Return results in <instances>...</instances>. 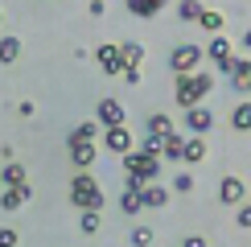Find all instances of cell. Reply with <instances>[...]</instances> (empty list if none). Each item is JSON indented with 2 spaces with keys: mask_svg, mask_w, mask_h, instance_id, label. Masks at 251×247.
Returning <instances> with one entry per match:
<instances>
[{
  "mask_svg": "<svg viewBox=\"0 0 251 247\" xmlns=\"http://www.w3.org/2000/svg\"><path fill=\"white\" fill-rule=\"evenodd\" d=\"M214 91V74H206V70H194V74H177L173 82V99L181 103V111L190 107H202V99Z\"/></svg>",
  "mask_w": 251,
  "mask_h": 247,
  "instance_id": "obj_1",
  "label": "cell"
},
{
  "mask_svg": "<svg viewBox=\"0 0 251 247\" xmlns=\"http://www.w3.org/2000/svg\"><path fill=\"white\" fill-rule=\"evenodd\" d=\"M70 202H75L78 210H95V214L103 210V202H107V198H103L99 181L91 177V169H87V173H75V177H70Z\"/></svg>",
  "mask_w": 251,
  "mask_h": 247,
  "instance_id": "obj_2",
  "label": "cell"
},
{
  "mask_svg": "<svg viewBox=\"0 0 251 247\" xmlns=\"http://www.w3.org/2000/svg\"><path fill=\"white\" fill-rule=\"evenodd\" d=\"M198 66H202V46H194V41H181V46H173V54H169V70H173V78H177V74H194Z\"/></svg>",
  "mask_w": 251,
  "mask_h": 247,
  "instance_id": "obj_3",
  "label": "cell"
},
{
  "mask_svg": "<svg viewBox=\"0 0 251 247\" xmlns=\"http://www.w3.org/2000/svg\"><path fill=\"white\" fill-rule=\"evenodd\" d=\"M124 169H128L132 177H140L144 185H152L156 177H161V161H156V157H144V152H136V148L124 157Z\"/></svg>",
  "mask_w": 251,
  "mask_h": 247,
  "instance_id": "obj_4",
  "label": "cell"
},
{
  "mask_svg": "<svg viewBox=\"0 0 251 247\" xmlns=\"http://www.w3.org/2000/svg\"><path fill=\"white\" fill-rule=\"evenodd\" d=\"M124 120H128V116H124V103L120 99H99L95 103V124L103 132H107V128H124Z\"/></svg>",
  "mask_w": 251,
  "mask_h": 247,
  "instance_id": "obj_5",
  "label": "cell"
},
{
  "mask_svg": "<svg viewBox=\"0 0 251 247\" xmlns=\"http://www.w3.org/2000/svg\"><path fill=\"white\" fill-rule=\"evenodd\" d=\"M99 136H103V148H107V152H116V157H128V152L136 148L128 128H107V132H99Z\"/></svg>",
  "mask_w": 251,
  "mask_h": 247,
  "instance_id": "obj_6",
  "label": "cell"
},
{
  "mask_svg": "<svg viewBox=\"0 0 251 247\" xmlns=\"http://www.w3.org/2000/svg\"><path fill=\"white\" fill-rule=\"evenodd\" d=\"M95 62H99V70L103 74H124V58H120V46H111V41H103V46L95 49Z\"/></svg>",
  "mask_w": 251,
  "mask_h": 247,
  "instance_id": "obj_7",
  "label": "cell"
},
{
  "mask_svg": "<svg viewBox=\"0 0 251 247\" xmlns=\"http://www.w3.org/2000/svg\"><path fill=\"white\" fill-rule=\"evenodd\" d=\"M202 58H210L218 74H226V62H231V41H226L223 33H218V37H210V46L202 49Z\"/></svg>",
  "mask_w": 251,
  "mask_h": 247,
  "instance_id": "obj_8",
  "label": "cell"
},
{
  "mask_svg": "<svg viewBox=\"0 0 251 247\" xmlns=\"http://www.w3.org/2000/svg\"><path fill=\"white\" fill-rule=\"evenodd\" d=\"M218 202H223V206H243L247 202V185L239 177H223V181H218Z\"/></svg>",
  "mask_w": 251,
  "mask_h": 247,
  "instance_id": "obj_9",
  "label": "cell"
},
{
  "mask_svg": "<svg viewBox=\"0 0 251 247\" xmlns=\"http://www.w3.org/2000/svg\"><path fill=\"white\" fill-rule=\"evenodd\" d=\"M66 148H70V165H78V173H87V165H95V152H99L95 140H78V144H66Z\"/></svg>",
  "mask_w": 251,
  "mask_h": 247,
  "instance_id": "obj_10",
  "label": "cell"
},
{
  "mask_svg": "<svg viewBox=\"0 0 251 247\" xmlns=\"http://www.w3.org/2000/svg\"><path fill=\"white\" fill-rule=\"evenodd\" d=\"M214 128V111L210 107H190L185 111V132H194V136H202V132Z\"/></svg>",
  "mask_w": 251,
  "mask_h": 247,
  "instance_id": "obj_11",
  "label": "cell"
},
{
  "mask_svg": "<svg viewBox=\"0 0 251 247\" xmlns=\"http://www.w3.org/2000/svg\"><path fill=\"white\" fill-rule=\"evenodd\" d=\"M181 148H185V132H169L161 140V161L165 165H181Z\"/></svg>",
  "mask_w": 251,
  "mask_h": 247,
  "instance_id": "obj_12",
  "label": "cell"
},
{
  "mask_svg": "<svg viewBox=\"0 0 251 247\" xmlns=\"http://www.w3.org/2000/svg\"><path fill=\"white\" fill-rule=\"evenodd\" d=\"M29 198H33V190H29V181L25 185H13V190H4L0 194V210H21Z\"/></svg>",
  "mask_w": 251,
  "mask_h": 247,
  "instance_id": "obj_13",
  "label": "cell"
},
{
  "mask_svg": "<svg viewBox=\"0 0 251 247\" xmlns=\"http://www.w3.org/2000/svg\"><path fill=\"white\" fill-rule=\"evenodd\" d=\"M140 206H149V210H161V206H169V190H165V185H144L140 190Z\"/></svg>",
  "mask_w": 251,
  "mask_h": 247,
  "instance_id": "obj_14",
  "label": "cell"
},
{
  "mask_svg": "<svg viewBox=\"0 0 251 247\" xmlns=\"http://www.w3.org/2000/svg\"><path fill=\"white\" fill-rule=\"evenodd\" d=\"M144 132H149V136H161V140H165V136H169V132H177V128H173V120L165 116V111H152V116L144 120Z\"/></svg>",
  "mask_w": 251,
  "mask_h": 247,
  "instance_id": "obj_15",
  "label": "cell"
},
{
  "mask_svg": "<svg viewBox=\"0 0 251 247\" xmlns=\"http://www.w3.org/2000/svg\"><path fill=\"white\" fill-rule=\"evenodd\" d=\"M17 58H21V37L17 33H4V37H0V66H13Z\"/></svg>",
  "mask_w": 251,
  "mask_h": 247,
  "instance_id": "obj_16",
  "label": "cell"
},
{
  "mask_svg": "<svg viewBox=\"0 0 251 247\" xmlns=\"http://www.w3.org/2000/svg\"><path fill=\"white\" fill-rule=\"evenodd\" d=\"M231 128H235V132H251V99H239V103H235Z\"/></svg>",
  "mask_w": 251,
  "mask_h": 247,
  "instance_id": "obj_17",
  "label": "cell"
},
{
  "mask_svg": "<svg viewBox=\"0 0 251 247\" xmlns=\"http://www.w3.org/2000/svg\"><path fill=\"white\" fill-rule=\"evenodd\" d=\"M206 157V140L202 136H185V148H181V161L185 165H198V161H202Z\"/></svg>",
  "mask_w": 251,
  "mask_h": 247,
  "instance_id": "obj_18",
  "label": "cell"
},
{
  "mask_svg": "<svg viewBox=\"0 0 251 247\" xmlns=\"http://www.w3.org/2000/svg\"><path fill=\"white\" fill-rule=\"evenodd\" d=\"M120 58H124V66H136V70H140V66H144V46H140V41H124V46H120Z\"/></svg>",
  "mask_w": 251,
  "mask_h": 247,
  "instance_id": "obj_19",
  "label": "cell"
},
{
  "mask_svg": "<svg viewBox=\"0 0 251 247\" xmlns=\"http://www.w3.org/2000/svg\"><path fill=\"white\" fill-rule=\"evenodd\" d=\"M99 132H103V128H99L95 120H82L78 128H75V132H70V136H66V144H78V140H95Z\"/></svg>",
  "mask_w": 251,
  "mask_h": 247,
  "instance_id": "obj_20",
  "label": "cell"
},
{
  "mask_svg": "<svg viewBox=\"0 0 251 247\" xmlns=\"http://www.w3.org/2000/svg\"><path fill=\"white\" fill-rule=\"evenodd\" d=\"M0 181H4V190H13V185H25V165H13V161H8L4 169H0Z\"/></svg>",
  "mask_w": 251,
  "mask_h": 247,
  "instance_id": "obj_21",
  "label": "cell"
},
{
  "mask_svg": "<svg viewBox=\"0 0 251 247\" xmlns=\"http://www.w3.org/2000/svg\"><path fill=\"white\" fill-rule=\"evenodd\" d=\"M198 25L206 29V33H223V13H214V8H202V13H198Z\"/></svg>",
  "mask_w": 251,
  "mask_h": 247,
  "instance_id": "obj_22",
  "label": "cell"
},
{
  "mask_svg": "<svg viewBox=\"0 0 251 247\" xmlns=\"http://www.w3.org/2000/svg\"><path fill=\"white\" fill-rule=\"evenodd\" d=\"M128 13L132 17H156L161 13V0H128Z\"/></svg>",
  "mask_w": 251,
  "mask_h": 247,
  "instance_id": "obj_23",
  "label": "cell"
},
{
  "mask_svg": "<svg viewBox=\"0 0 251 247\" xmlns=\"http://www.w3.org/2000/svg\"><path fill=\"white\" fill-rule=\"evenodd\" d=\"M152 239H156L152 226H132V231H128V243L132 247H152Z\"/></svg>",
  "mask_w": 251,
  "mask_h": 247,
  "instance_id": "obj_24",
  "label": "cell"
},
{
  "mask_svg": "<svg viewBox=\"0 0 251 247\" xmlns=\"http://www.w3.org/2000/svg\"><path fill=\"white\" fill-rule=\"evenodd\" d=\"M136 152H144V157H156V161H161V136H149V132H144L140 144H136Z\"/></svg>",
  "mask_w": 251,
  "mask_h": 247,
  "instance_id": "obj_25",
  "label": "cell"
},
{
  "mask_svg": "<svg viewBox=\"0 0 251 247\" xmlns=\"http://www.w3.org/2000/svg\"><path fill=\"white\" fill-rule=\"evenodd\" d=\"M78 231L82 235H99V214L95 210H78Z\"/></svg>",
  "mask_w": 251,
  "mask_h": 247,
  "instance_id": "obj_26",
  "label": "cell"
},
{
  "mask_svg": "<svg viewBox=\"0 0 251 247\" xmlns=\"http://www.w3.org/2000/svg\"><path fill=\"white\" fill-rule=\"evenodd\" d=\"M198 13H202L198 0H181V4H177V21H198Z\"/></svg>",
  "mask_w": 251,
  "mask_h": 247,
  "instance_id": "obj_27",
  "label": "cell"
},
{
  "mask_svg": "<svg viewBox=\"0 0 251 247\" xmlns=\"http://www.w3.org/2000/svg\"><path fill=\"white\" fill-rule=\"evenodd\" d=\"M120 210L124 214H140L144 206H140V194H120Z\"/></svg>",
  "mask_w": 251,
  "mask_h": 247,
  "instance_id": "obj_28",
  "label": "cell"
},
{
  "mask_svg": "<svg viewBox=\"0 0 251 247\" xmlns=\"http://www.w3.org/2000/svg\"><path fill=\"white\" fill-rule=\"evenodd\" d=\"M190 190H194V177L177 169V177H173V194H190Z\"/></svg>",
  "mask_w": 251,
  "mask_h": 247,
  "instance_id": "obj_29",
  "label": "cell"
},
{
  "mask_svg": "<svg viewBox=\"0 0 251 247\" xmlns=\"http://www.w3.org/2000/svg\"><path fill=\"white\" fill-rule=\"evenodd\" d=\"M235 222L243 226V231H251V206L243 202V206H235Z\"/></svg>",
  "mask_w": 251,
  "mask_h": 247,
  "instance_id": "obj_30",
  "label": "cell"
},
{
  "mask_svg": "<svg viewBox=\"0 0 251 247\" xmlns=\"http://www.w3.org/2000/svg\"><path fill=\"white\" fill-rule=\"evenodd\" d=\"M17 226H0V247H17Z\"/></svg>",
  "mask_w": 251,
  "mask_h": 247,
  "instance_id": "obj_31",
  "label": "cell"
},
{
  "mask_svg": "<svg viewBox=\"0 0 251 247\" xmlns=\"http://www.w3.org/2000/svg\"><path fill=\"white\" fill-rule=\"evenodd\" d=\"M144 190V181L140 177H132V173H128V177H124V194H140Z\"/></svg>",
  "mask_w": 251,
  "mask_h": 247,
  "instance_id": "obj_32",
  "label": "cell"
},
{
  "mask_svg": "<svg viewBox=\"0 0 251 247\" xmlns=\"http://www.w3.org/2000/svg\"><path fill=\"white\" fill-rule=\"evenodd\" d=\"M124 82H128V87H136V82H140L144 74H140V70H136V66H128V70H124V74H120Z\"/></svg>",
  "mask_w": 251,
  "mask_h": 247,
  "instance_id": "obj_33",
  "label": "cell"
},
{
  "mask_svg": "<svg viewBox=\"0 0 251 247\" xmlns=\"http://www.w3.org/2000/svg\"><path fill=\"white\" fill-rule=\"evenodd\" d=\"M33 111H37V107H33V99H21V103H17V116H25V120H29Z\"/></svg>",
  "mask_w": 251,
  "mask_h": 247,
  "instance_id": "obj_34",
  "label": "cell"
},
{
  "mask_svg": "<svg viewBox=\"0 0 251 247\" xmlns=\"http://www.w3.org/2000/svg\"><path fill=\"white\" fill-rule=\"evenodd\" d=\"M181 247H206V235H185Z\"/></svg>",
  "mask_w": 251,
  "mask_h": 247,
  "instance_id": "obj_35",
  "label": "cell"
}]
</instances>
